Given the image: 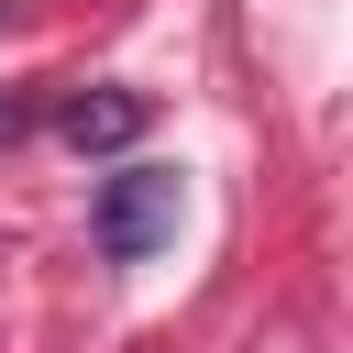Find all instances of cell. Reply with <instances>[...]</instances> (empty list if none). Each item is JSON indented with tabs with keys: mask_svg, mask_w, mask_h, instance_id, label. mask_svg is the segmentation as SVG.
<instances>
[{
	"mask_svg": "<svg viewBox=\"0 0 353 353\" xmlns=\"http://www.w3.org/2000/svg\"><path fill=\"white\" fill-rule=\"evenodd\" d=\"M88 232H99V254H110V265H143V254L176 232V165H121V176H99Z\"/></svg>",
	"mask_w": 353,
	"mask_h": 353,
	"instance_id": "cell-1",
	"label": "cell"
},
{
	"mask_svg": "<svg viewBox=\"0 0 353 353\" xmlns=\"http://www.w3.org/2000/svg\"><path fill=\"white\" fill-rule=\"evenodd\" d=\"M55 121H66V143H77V154H121V143H132L154 110H143L132 88H88V99H66Z\"/></svg>",
	"mask_w": 353,
	"mask_h": 353,
	"instance_id": "cell-2",
	"label": "cell"
},
{
	"mask_svg": "<svg viewBox=\"0 0 353 353\" xmlns=\"http://www.w3.org/2000/svg\"><path fill=\"white\" fill-rule=\"evenodd\" d=\"M22 121H33V110H22V99H0V143H11V132H22Z\"/></svg>",
	"mask_w": 353,
	"mask_h": 353,
	"instance_id": "cell-3",
	"label": "cell"
},
{
	"mask_svg": "<svg viewBox=\"0 0 353 353\" xmlns=\"http://www.w3.org/2000/svg\"><path fill=\"white\" fill-rule=\"evenodd\" d=\"M0 22H11V0H0Z\"/></svg>",
	"mask_w": 353,
	"mask_h": 353,
	"instance_id": "cell-4",
	"label": "cell"
}]
</instances>
